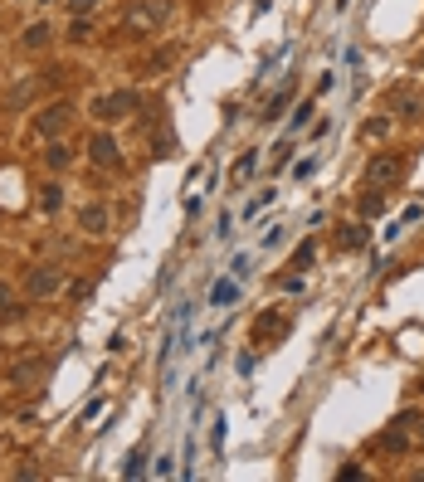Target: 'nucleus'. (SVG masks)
Returning a JSON list of instances; mask_svg holds the SVG:
<instances>
[{"label": "nucleus", "mask_w": 424, "mask_h": 482, "mask_svg": "<svg viewBox=\"0 0 424 482\" xmlns=\"http://www.w3.org/2000/svg\"><path fill=\"white\" fill-rule=\"evenodd\" d=\"M137 107V93L132 88H118V93H102L98 102H93V117L98 122H118V117H127Z\"/></svg>", "instance_id": "1"}, {"label": "nucleus", "mask_w": 424, "mask_h": 482, "mask_svg": "<svg viewBox=\"0 0 424 482\" xmlns=\"http://www.w3.org/2000/svg\"><path fill=\"white\" fill-rule=\"evenodd\" d=\"M69 122H74V107H69V102H54V107H44V113L34 117V132H39V137H59Z\"/></svg>", "instance_id": "2"}, {"label": "nucleus", "mask_w": 424, "mask_h": 482, "mask_svg": "<svg viewBox=\"0 0 424 482\" xmlns=\"http://www.w3.org/2000/svg\"><path fill=\"white\" fill-rule=\"evenodd\" d=\"M400 176H405V161H400V156H376V161L366 166V181H370V185H395Z\"/></svg>", "instance_id": "3"}, {"label": "nucleus", "mask_w": 424, "mask_h": 482, "mask_svg": "<svg viewBox=\"0 0 424 482\" xmlns=\"http://www.w3.org/2000/svg\"><path fill=\"white\" fill-rule=\"evenodd\" d=\"M88 156H93V166H122V156H118V141H113L108 132H98V137L88 141Z\"/></svg>", "instance_id": "4"}, {"label": "nucleus", "mask_w": 424, "mask_h": 482, "mask_svg": "<svg viewBox=\"0 0 424 482\" xmlns=\"http://www.w3.org/2000/svg\"><path fill=\"white\" fill-rule=\"evenodd\" d=\"M25 288H30V297H49V292H59V273L54 268H30Z\"/></svg>", "instance_id": "5"}, {"label": "nucleus", "mask_w": 424, "mask_h": 482, "mask_svg": "<svg viewBox=\"0 0 424 482\" xmlns=\"http://www.w3.org/2000/svg\"><path fill=\"white\" fill-rule=\"evenodd\" d=\"M166 10H171L166 0H156V5H151V0H142V5L132 10V25H161V20H166Z\"/></svg>", "instance_id": "6"}, {"label": "nucleus", "mask_w": 424, "mask_h": 482, "mask_svg": "<svg viewBox=\"0 0 424 482\" xmlns=\"http://www.w3.org/2000/svg\"><path fill=\"white\" fill-rule=\"evenodd\" d=\"M254 166H258V151H244V156L234 161V171H230V181H234V185H239V181H249V176H254Z\"/></svg>", "instance_id": "7"}, {"label": "nucleus", "mask_w": 424, "mask_h": 482, "mask_svg": "<svg viewBox=\"0 0 424 482\" xmlns=\"http://www.w3.org/2000/svg\"><path fill=\"white\" fill-rule=\"evenodd\" d=\"M83 229L102 234V229H108V209H102V205H88V209H83Z\"/></svg>", "instance_id": "8"}, {"label": "nucleus", "mask_w": 424, "mask_h": 482, "mask_svg": "<svg viewBox=\"0 0 424 482\" xmlns=\"http://www.w3.org/2000/svg\"><path fill=\"white\" fill-rule=\"evenodd\" d=\"M288 102H293V83H283V88H278V93L269 97V107H263V117H278Z\"/></svg>", "instance_id": "9"}, {"label": "nucleus", "mask_w": 424, "mask_h": 482, "mask_svg": "<svg viewBox=\"0 0 424 482\" xmlns=\"http://www.w3.org/2000/svg\"><path fill=\"white\" fill-rule=\"evenodd\" d=\"M20 39H25V49H44L49 44V25H25Z\"/></svg>", "instance_id": "10"}, {"label": "nucleus", "mask_w": 424, "mask_h": 482, "mask_svg": "<svg viewBox=\"0 0 424 482\" xmlns=\"http://www.w3.org/2000/svg\"><path fill=\"white\" fill-rule=\"evenodd\" d=\"M381 448H390V453H405V448H410V439H405V424H395V428H390V434L381 439Z\"/></svg>", "instance_id": "11"}, {"label": "nucleus", "mask_w": 424, "mask_h": 482, "mask_svg": "<svg viewBox=\"0 0 424 482\" xmlns=\"http://www.w3.org/2000/svg\"><path fill=\"white\" fill-rule=\"evenodd\" d=\"M395 113H405V117H414V113H419V97H414L410 88H400V93H395Z\"/></svg>", "instance_id": "12"}, {"label": "nucleus", "mask_w": 424, "mask_h": 482, "mask_svg": "<svg viewBox=\"0 0 424 482\" xmlns=\"http://www.w3.org/2000/svg\"><path fill=\"white\" fill-rule=\"evenodd\" d=\"M337 244H342V249H361V244H366V229H361V225H351V229H342V234H337Z\"/></svg>", "instance_id": "13"}, {"label": "nucleus", "mask_w": 424, "mask_h": 482, "mask_svg": "<svg viewBox=\"0 0 424 482\" xmlns=\"http://www.w3.org/2000/svg\"><path fill=\"white\" fill-rule=\"evenodd\" d=\"M312 253H317V244H312V239H307V244H298V249H293V258H288V268H307V263H312Z\"/></svg>", "instance_id": "14"}, {"label": "nucleus", "mask_w": 424, "mask_h": 482, "mask_svg": "<svg viewBox=\"0 0 424 482\" xmlns=\"http://www.w3.org/2000/svg\"><path fill=\"white\" fill-rule=\"evenodd\" d=\"M44 161H49V166H54V171H64V166H69V146H59V141H54V146H49V156H44Z\"/></svg>", "instance_id": "15"}, {"label": "nucleus", "mask_w": 424, "mask_h": 482, "mask_svg": "<svg viewBox=\"0 0 424 482\" xmlns=\"http://www.w3.org/2000/svg\"><path fill=\"white\" fill-rule=\"evenodd\" d=\"M215 302H239V288L234 283H215Z\"/></svg>", "instance_id": "16"}, {"label": "nucleus", "mask_w": 424, "mask_h": 482, "mask_svg": "<svg viewBox=\"0 0 424 482\" xmlns=\"http://www.w3.org/2000/svg\"><path fill=\"white\" fill-rule=\"evenodd\" d=\"M64 205V190L59 185H44V209H59Z\"/></svg>", "instance_id": "17"}, {"label": "nucleus", "mask_w": 424, "mask_h": 482, "mask_svg": "<svg viewBox=\"0 0 424 482\" xmlns=\"http://www.w3.org/2000/svg\"><path fill=\"white\" fill-rule=\"evenodd\" d=\"M69 34H74V39H93V25H88V20H83V15H78V20H74V25H69Z\"/></svg>", "instance_id": "18"}, {"label": "nucleus", "mask_w": 424, "mask_h": 482, "mask_svg": "<svg viewBox=\"0 0 424 482\" xmlns=\"http://www.w3.org/2000/svg\"><path fill=\"white\" fill-rule=\"evenodd\" d=\"M361 209H366V214H381V209H386V200H381V195H366V200H361Z\"/></svg>", "instance_id": "19"}, {"label": "nucleus", "mask_w": 424, "mask_h": 482, "mask_svg": "<svg viewBox=\"0 0 424 482\" xmlns=\"http://www.w3.org/2000/svg\"><path fill=\"white\" fill-rule=\"evenodd\" d=\"M361 132H366V137H381V132H386V117H370V122H366Z\"/></svg>", "instance_id": "20"}, {"label": "nucleus", "mask_w": 424, "mask_h": 482, "mask_svg": "<svg viewBox=\"0 0 424 482\" xmlns=\"http://www.w3.org/2000/svg\"><path fill=\"white\" fill-rule=\"evenodd\" d=\"M0 312H10V288L0 283Z\"/></svg>", "instance_id": "21"}, {"label": "nucleus", "mask_w": 424, "mask_h": 482, "mask_svg": "<svg viewBox=\"0 0 424 482\" xmlns=\"http://www.w3.org/2000/svg\"><path fill=\"white\" fill-rule=\"evenodd\" d=\"M93 5H98V0H74V10H78V15H88Z\"/></svg>", "instance_id": "22"}]
</instances>
